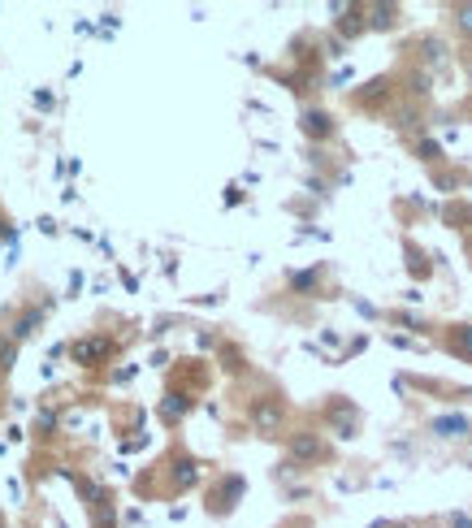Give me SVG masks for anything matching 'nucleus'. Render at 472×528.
<instances>
[{
  "label": "nucleus",
  "mask_w": 472,
  "mask_h": 528,
  "mask_svg": "<svg viewBox=\"0 0 472 528\" xmlns=\"http://www.w3.org/2000/svg\"><path fill=\"white\" fill-rule=\"evenodd\" d=\"M316 450H321V442H316L312 433H299V438L290 442V455H299V459H312Z\"/></svg>",
  "instance_id": "7ed1b4c3"
},
{
  "label": "nucleus",
  "mask_w": 472,
  "mask_h": 528,
  "mask_svg": "<svg viewBox=\"0 0 472 528\" xmlns=\"http://www.w3.org/2000/svg\"><path fill=\"white\" fill-rule=\"evenodd\" d=\"M308 130H312V135H325V130H330V117H321V113H308Z\"/></svg>",
  "instance_id": "39448f33"
},
{
  "label": "nucleus",
  "mask_w": 472,
  "mask_h": 528,
  "mask_svg": "<svg viewBox=\"0 0 472 528\" xmlns=\"http://www.w3.org/2000/svg\"><path fill=\"white\" fill-rule=\"evenodd\" d=\"M35 320H39V312H27V316L18 320V330H13V338H27V334L35 330Z\"/></svg>",
  "instance_id": "20e7f679"
},
{
  "label": "nucleus",
  "mask_w": 472,
  "mask_h": 528,
  "mask_svg": "<svg viewBox=\"0 0 472 528\" xmlns=\"http://www.w3.org/2000/svg\"><path fill=\"white\" fill-rule=\"evenodd\" d=\"M252 420L260 424V429H273V424L282 420V407H278V403H256V407H252Z\"/></svg>",
  "instance_id": "f03ea898"
},
{
  "label": "nucleus",
  "mask_w": 472,
  "mask_h": 528,
  "mask_svg": "<svg viewBox=\"0 0 472 528\" xmlns=\"http://www.w3.org/2000/svg\"><path fill=\"white\" fill-rule=\"evenodd\" d=\"M455 18H459V27H464V31H472V5H464V9H455Z\"/></svg>",
  "instance_id": "423d86ee"
},
{
  "label": "nucleus",
  "mask_w": 472,
  "mask_h": 528,
  "mask_svg": "<svg viewBox=\"0 0 472 528\" xmlns=\"http://www.w3.org/2000/svg\"><path fill=\"white\" fill-rule=\"evenodd\" d=\"M109 356V338H87V342H74V360L79 364H91V360H100Z\"/></svg>",
  "instance_id": "f257e3e1"
}]
</instances>
